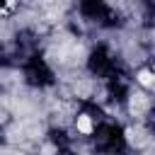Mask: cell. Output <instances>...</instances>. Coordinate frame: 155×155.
Segmentation results:
<instances>
[{
    "mask_svg": "<svg viewBox=\"0 0 155 155\" xmlns=\"http://www.w3.org/2000/svg\"><path fill=\"white\" fill-rule=\"evenodd\" d=\"M136 80H138L143 87H153V73H150V70H140Z\"/></svg>",
    "mask_w": 155,
    "mask_h": 155,
    "instance_id": "2",
    "label": "cell"
},
{
    "mask_svg": "<svg viewBox=\"0 0 155 155\" xmlns=\"http://www.w3.org/2000/svg\"><path fill=\"white\" fill-rule=\"evenodd\" d=\"M75 126H78V131H80V133H85V136H90V133H92V121H90L87 116H78Z\"/></svg>",
    "mask_w": 155,
    "mask_h": 155,
    "instance_id": "1",
    "label": "cell"
}]
</instances>
